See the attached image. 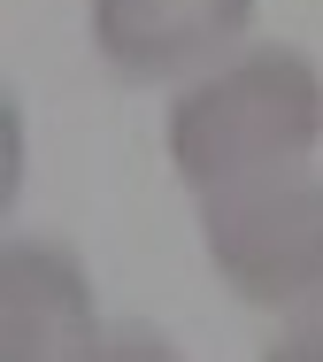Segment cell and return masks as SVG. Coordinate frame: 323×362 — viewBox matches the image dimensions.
Returning a JSON list of instances; mask_svg holds the SVG:
<instances>
[{
    "label": "cell",
    "mask_w": 323,
    "mask_h": 362,
    "mask_svg": "<svg viewBox=\"0 0 323 362\" xmlns=\"http://www.w3.org/2000/svg\"><path fill=\"white\" fill-rule=\"evenodd\" d=\"M323 139V77L293 47H254L177 93L162 146L193 193H231L254 177H285Z\"/></svg>",
    "instance_id": "obj_1"
},
{
    "label": "cell",
    "mask_w": 323,
    "mask_h": 362,
    "mask_svg": "<svg viewBox=\"0 0 323 362\" xmlns=\"http://www.w3.org/2000/svg\"><path fill=\"white\" fill-rule=\"evenodd\" d=\"M200 239L216 278L246 308H308L323 300V177H254L231 193H208Z\"/></svg>",
    "instance_id": "obj_2"
},
{
    "label": "cell",
    "mask_w": 323,
    "mask_h": 362,
    "mask_svg": "<svg viewBox=\"0 0 323 362\" xmlns=\"http://www.w3.org/2000/svg\"><path fill=\"white\" fill-rule=\"evenodd\" d=\"M92 339V278L54 239H8L0 255V362H70Z\"/></svg>",
    "instance_id": "obj_3"
},
{
    "label": "cell",
    "mask_w": 323,
    "mask_h": 362,
    "mask_svg": "<svg viewBox=\"0 0 323 362\" xmlns=\"http://www.w3.org/2000/svg\"><path fill=\"white\" fill-rule=\"evenodd\" d=\"M254 23V0H92V47L123 77H185Z\"/></svg>",
    "instance_id": "obj_4"
},
{
    "label": "cell",
    "mask_w": 323,
    "mask_h": 362,
    "mask_svg": "<svg viewBox=\"0 0 323 362\" xmlns=\"http://www.w3.org/2000/svg\"><path fill=\"white\" fill-rule=\"evenodd\" d=\"M70 362H185L162 332H147V324H116V332H92Z\"/></svg>",
    "instance_id": "obj_5"
},
{
    "label": "cell",
    "mask_w": 323,
    "mask_h": 362,
    "mask_svg": "<svg viewBox=\"0 0 323 362\" xmlns=\"http://www.w3.org/2000/svg\"><path fill=\"white\" fill-rule=\"evenodd\" d=\"M262 362H323V316L293 324V332H285V339H277V347H269Z\"/></svg>",
    "instance_id": "obj_6"
}]
</instances>
